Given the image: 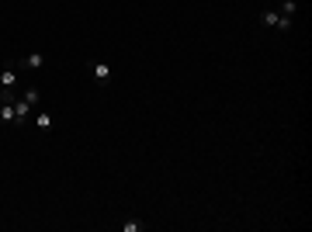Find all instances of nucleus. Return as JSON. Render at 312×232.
I'll list each match as a JSON object with an SVG mask.
<instances>
[{
	"mask_svg": "<svg viewBox=\"0 0 312 232\" xmlns=\"http://www.w3.org/2000/svg\"><path fill=\"white\" fill-rule=\"evenodd\" d=\"M28 111H32V104H28L25 97H18V101H14V121H11V125H14L18 132H21V128L28 125Z\"/></svg>",
	"mask_w": 312,
	"mask_h": 232,
	"instance_id": "obj_1",
	"label": "nucleus"
},
{
	"mask_svg": "<svg viewBox=\"0 0 312 232\" xmlns=\"http://www.w3.org/2000/svg\"><path fill=\"white\" fill-rule=\"evenodd\" d=\"M264 25H271L277 32H288L291 28V18L288 14H277V11H264Z\"/></svg>",
	"mask_w": 312,
	"mask_h": 232,
	"instance_id": "obj_2",
	"label": "nucleus"
},
{
	"mask_svg": "<svg viewBox=\"0 0 312 232\" xmlns=\"http://www.w3.org/2000/svg\"><path fill=\"white\" fill-rule=\"evenodd\" d=\"M18 87V70H4L0 73V90H14Z\"/></svg>",
	"mask_w": 312,
	"mask_h": 232,
	"instance_id": "obj_3",
	"label": "nucleus"
},
{
	"mask_svg": "<svg viewBox=\"0 0 312 232\" xmlns=\"http://www.w3.org/2000/svg\"><path fill=\"white\" fill-rule=\"evenodd\" d=\"M94 80H97V83H108V80H111V66H108V63H94Z\"/></svg>",
	"mask_w": 312,
	"mask_h": 232,
	"instance_id": "obj_4",
	"label": "nucleus"
},
{
	"mask_svg": "<svg viewBox=\"0 0 312 232\" xmlns=\"http://www.w3.org/2000/svg\"><path fill=\"white\" fill-rule=\"evenodd\" d=\"M21 66H32V70H42L45 66V56L42 52H32V56H25V63Z\"/></svg>",
	"mask_w": 312,
	"mask_h": 232,
	"instance_id": "obj_5",
	"label": "nucleus"
},
{
	"mask_svg": "<svg viewBox=\"0 0 312 232\" xmlns=\"http://www.w3.org/2000/svg\"><path fill=\"white\" fill-rule=\"evenodd\" d=\"M11 121H14V104L0 101V125H11Z\"/></svg>",
	"mask_w": 312,
	"mask_h": 232,
	"instance_id": "obj_6",
	"label": "nucleus"
},
{
	"mask_svg": "<svg viewBox=\"0 0 312 232\" xmlns=\"http://www.w3.org/2000/svg\"><path fill=\"white\" fill-rule=\"evenodd\" d=\"M21 97H25V101H28L32 108H39V101H42V94H39V87H28V90H25Z\"/></svg>",
	"mask_w": 312,
	"mask_h": 232,
	"instance_id": "obj_7",
	"label": "nucleus"
},
{
	"mask_svg": "<svg viewBox=\"0 0 312 232\" xmlns=\"http://www.w3.org/2000/svg\"><path fill=\"white\" fill-rule=\"evenodd\" d=\"M121 229H125V232H142V229H146V222H139V218H128Z\"/></svg>",
	"mask_w": 312,
	"mask_h": 232,
	"instance_id": "obj_8",
	"label": "nucleus"
},
{
	"mask_svg": "<svg viewBox=\"0 0 312 232\" xmlns=\"http://www.w3.org/2000/svg\"><path fill=\"white\" fill-rule=\"evenodd\" d=\"M295 7H298L295 0H281V14H288V18H291V14H295Z\"/></svg>",
	"mask_w": 312,
	"mask_h": 232,
	"instance_id": "obj_9",
	"label": "nucleus"
},
{
	"mask_svg": "<svg viewBox=\"0 0 312 232\" xmlns=\"http://www.w3.org/2000/svg\"><path fill=\"white\" fill-rule=\"evenodd\" d=\"M35 125H39V128H49V125H52V118H49V115H39V118H35Z\"/></svg>",
	"mask_w": 312,
	"mask_h": 232,
	"instance_id": "obj_10",
	"label": "nucleus"
}]
</instances>
